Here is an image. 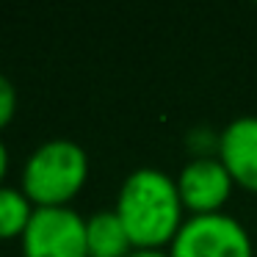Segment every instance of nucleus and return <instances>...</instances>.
I'll return each instance as SVG.
<instances>
[{
    "mask_svg": "<svg viewBox=\"0 0 257 257\" xmlns=\"http://www.w3.org/2000/svg\"><path fill=\"white\" fill-rule=\"evenodd\" d=\"M6 172H9V150H6V144L0 141V185L6 180Z\"/></svg>",
    "mask_w": 257,
    "mask_h": 257,
    "instance_id": "nucleus-10",
    "label": "nucleus"
},
{
    "mask_svg": "<svg viewBox=\"0 0 257 257\" xmlns=\"http://www.w3.org/2000/svg\"><path fill=\"white\" fill-rule=\"evenodd\" d=\"M86 249L89 257H130L136 246L116 213L100 210L86 218Z\"/></svg>",
    "mask_w": 257,
    "mask_h": 257,
    "instance_id": "nucleus-7",
    "label": "nucleus"
},
{
    "mask_svg": "<svg viewBox=\"0 0 257 257\" xmlns=\"http://www.w3.org/2000/svg\"><path fill=\"white\" fill-rule=\"evenodd\" d=\"M216 155L235 185L257 194V116H235L218 133Z\"/></svg>",
    "mask_w": 257,
    "mask_h": 257,
    "instance_id": "nucleus-6",
    "label": "nucleus"
},
{
    "mask_svg": "<svg viewBox=\"0 0 257 257\" xmlns=\"http://www.w3.org/2000/svg\"><path fill=\"white\" fill-rule=\"evenodd\" d=\"M183 210L177 180L152 166H141L124 177L113 207L136 249L172 246L185 221Z\"/></svg>",
    "mask_w": 257,
    "mask_h": 257,
    "instance_id": "nucleus-1",
    "label": "nucleus"
},
{
    "mask_svg": "<svg viewBox=\"0 0 257 257\" xmlns=\"http://www.w3.org/2000/svg\"><path fill=\"white\" fill-rule=\"evenodd\" d=\"M130 257H172V254L163 249H136Z\"/></svg>",
    "mask_w": 257,
    "mask_h": 257,
    "instance_id": "nucleus-11",
    "label": "nucleus"
},
{
    "mask_svg": "<svg viewBox=\"0 0 257 257\" xmlns=\"http://www.w3.org/2000/svg\"><path fill=\"white\" fill-rule=\"evenodd\" d=\"M36 207L23 194V188H9L0 185V240H14L23 238L34 218Z\"/></svg>",
    "mask_w": 257,
    "mask_h": 257,
    "instance_id": "nucleus-8",
    "label": "nucleus"
},
{
    "mask_svg": "<svg viewBox=\"0 0 257 257\" xmlns=\"http://www.w3.org/2000/svg\"><path fill=\"white\" fill-rule=\"evenodd\" d=\"M172 257H254V243L243 224L229 213L188 216L169 246Z\"/></svg>",
    "mask_w": 257,
    "mask_h": 257,
    "instance_id": "nucleus-3",
    "label": "nucleus"
},
{
    "mask_svg": "<svg viewBox=\"0 0 257 257\" xmlns=\"http://www.w3.org/2000/svg\"><path fill=\"white\" fill-rule=\"evenodd\" d=\"M89 180V155L69 139L36 147L23 166V194L34 207H69Z\"/></svg>",
    "mask_w": 257,
    "mask_h": 257,
    "instance_id": "nucleus-2",
    "label": "nucleus"
},
{
    "mask_svg": "<svg viewBox=\"0 0 257 257\" xmlns=\"http://www.w3.org/2000/svg\"><path fill=\"white\" fill-rule=\"evenodd\" d=\"M177 191L183 207L191 216H207V213H224L221 207L227 205L232 194V177L227 166L218 161V155H196L180 169Z\"/></svg>",
    "mask_w": 257,
    "mask_h": 257,
    "instance_id": "nucleus-5",
    "label": "nucleus"
},
{
    "mask_svg": "<svg viewBox=\"0 0 257 257\" xmlns=\"http://www.w3.org/2000/svg\"><path fill=\"white\" fill-rule=\"evenodd\" d=\"M14 113H17V89L6 75H0V130L12 124Z\"/></svg>",
    "mask_w": 257,
    "mask_h": 257,
    "instance_id": "nucleus-9",
    "label": "nucleus"
},
{
    "mask_svg": "<svg viewBox=\"0 0 257 257\" xmlns=\"http://www.w3.org/2000/svg\"><path fill=\"white\" fill-rule=\"evenodd\" d=\"M20 240L23 257H89L86 218L72 207H36Z\"/></svg>",
    "mask_w": 257,
    "mask_h": 257,
    "instance_id": "nucleus-4",
    "label": "nucleus"
}]
</instances>
